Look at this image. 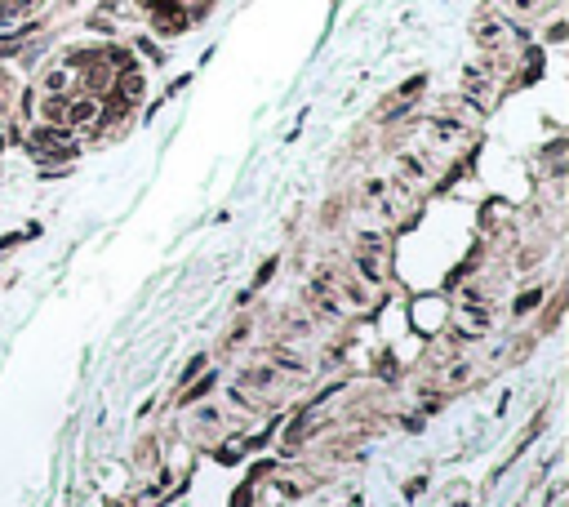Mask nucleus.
I'll return each instance as SVG.
<instances>
[{"label": "nucleus", "instance_id": "1", "mask_svg": "<svg viewBox=\"0 0 569 507\" xmlns=\"http://www.w3.org/2000/svg\"><path fill=\"white\" fill-rule=\"evenodd\" d=\"M142 71L116 45H80L63 54L41 84V116L54 134L98 129L102 120L134 107L142 93Z\"/></svg>", "mask_w": 569, "mask_h": 507}, {"label": "nucleus", "instance_id": "2", "mask_svg": "<svg viewBox=\"0 0 569 507\" xmlns=\"http://www.w3.org/2000/svg\"><path fill=\"white\" fill-rule=\"evenodd\" d=\"M160 36H183L214 9V0H134Z\"/></svg>", "mask_w": 569, "mask_h": 507}, {"label": "nucleus", "instance_id": "3", "mask_svg": "<svg viewBox=\"0 0 569 507\" xmlns=\"http://www.w3.org/2000/svg\"><path fill=\"white\" fill-rule=\"evenodd\" d=\"M9 102H14V80H9V71H0V116L9 111Z\"/></svg>", "mask_w": 569, "mask_h": 507}, {"label": "nucleus", "instance_id": "4", "mask_svg": "<svg viewBox=\"0 0 569 507\" xmlns=\"http://www.w3.org/2000/svg\"><path fill=\"white\" fill-rule=\"evenodd\" d=\"M36 0H0V18H14V14H23V9H32Z\"/></svg>", "mask_w": 569, "mask_h": 507}]
</instances>
